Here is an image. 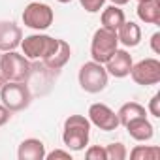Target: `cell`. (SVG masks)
Masks as SVG:
<instances>
[{
  "mask_svg": "<svg viewBox=\"0 0 160 160\" xmlns=\"http://www.w3.org/2000/svg\"><path fill=\"white\" fill-rule=\"evenodd\" d=\"M91 121L85 115H70L62 126V141L70 151H83L91 138Z\"/></svg>",
  "mask_w": 160,
  "mask_h": 160,
  "instance_id": "1",
  "label": "cell"
},
{
  "mask_svg": "<svg viewBox=\"0 0 160 160\" xmlns=\"http://www.w3.org/2000/svg\"><path fill=\"white\" fill-rule=\"evenodd\" d=\"M30 62L25 55L17 51H6L0 55V83L8 81H21L27 83L30 77Z\"/></svg>",
  "mask_w": 160,
  "mask_h": 160,
  "instance_id": "2",
  "label": "cell"
},
{
  "mask_svg": "<svg viewBox=\"0 0 160 160\" xmlns=\"http://www.w3.org/2000/svg\"><path fill=\"white\" fill-rule=\"evenodd\" d=\"M77 79H79V87H81L85 92L98 94V92H102L108 87L109 73H108V70H106L104 64L89 60V62H85L81 68H79Z\"/></svg>",
  "mask_w": 160,
  "mask_h": 160,
  "instance_id": "3",
  "label": "cell"
},
{
  "mask_svg": "<svg viewBox=\"0 0 160 160\" xmlns=\"http://www.w3.org/2000/svg\"><path fill=\"white\" fill-rule=\"evenodd\" d=\"M19 47L23 49V55L28 60H45L58 47V38H53V36L36 32V34L25 36L21 40V45Z\"/></svg>",
  "mask_w": 160,
  "mask_h": 160,
  "instance_id": "4",
  "label": "cell"
},
{
  "mask_svg": "<svg viewBox=\"0 0 160 160\" xmlns=\"http://www.w3.org/2000/svg\"><path fill=\"white\" fill-rule=\"evenodd\" d=\"M30 100H32V94L27 83L8 81V83H2V87H0V102L12 113L27 109L30 106Z\"/></svg>",
  "mask_w": 160,
  "mask_h": 160,
  "instance_id": "5",
  "label": "cell"
},
{
  "mask_svg": "<svg viewBox=\"0 0 160 160\" xmlns=\"http://www.w3.org/2000/svg\"><path fill=\"white\" fill-rule=\"evenodd\" d=\"M119 49V40H117V32L100 27L98 30H94L92 40H91V57L94 62L106 64L108 58Z\"/></svg>",
  "mask_w": 160,
  "mask_h": 160,
  "instance_id": "6",
  "label": "cell"
},
{
  "mask_svg": "<svg viewBox=\"0 0 160 160\" xmlns=\"http://www.w3.org/2000/svg\"><path fill=\"white\" fill-rule=\"evenodd\" d=\"M21 19H23V25H25V27L42 32V30H47V28L53 25L55 13H53V10H51L49 4H43V2H30V4H27V8L23 10Z\"/></svg>",
  "mask_w": 160,
  "mask_h": 160,
  "instance_id": "7",
  "label": "cell"
},
{
  "mask_svg": "<svg viewBox=\"0 0 160 160\" xmlns=\"http://www.w3.org/2000/svg\"><path fill=\"white\" fill-rule=\"evenodd\" d=\"M130 77L136 85L149 87L160 83V60L158 58H143L138 64H132Z\"/></svg>",
  "mask_w": 160,
  "mask_h": 160,
  "instance_id": "8",
  "label": "cell"
},
{
  "mask_svg": "<svg viewBox=\"0 0 160 160\" xmlns=\"http://www.w3.org/2000/svg\"><path fill=\"white\" fill-rule=\"evenodd\" d=\"M87 119L91 121V124H94L96 128L104 130V132H111V130H117L119 128V117L117 113L106 106V104H92L89 108V113H87Z\"/></svg>",
  "mask_w": 160,
  "mask_h": 160,
  "instance_id": "9",
  "label": "cell"
},
{
  "mask_svg": "<svg viewBox=\"0 0 160 160\" xmlns=\"http://www.w3.org/2000/svg\"><path fill=\"white\" fill-rule=\"evenodd\" d=\"M132 64H134L132 55H130L126 49H117V51L108 58V62H106L104 66H106V70H108L109 75H113V77H117V79H122V77H128V75H130Z\"/></svg>",
  "mask_w": 160,
  "mask_h": 160,
  "instance_id": "10",
  "label": "cell"
},
{
  "mask_svg": "<svg viewBox=\"0 0 160 160\" xmlns=\"http://www.w3.org/2000/svg\"><path fill=\"white\" fill-rule=\"evenodd\" d=\"M23 30L13 21H0V51H15L21 45Z\"/></svg>",
  "mask_w": 160,
  "mask_h": 160,
  "instance_id": "11",
  "label": "cell"
},
{
  "mask_svg": "<svg viewBox=\"0 0 160 160\" xmlns=\"http://www.w3.org/2000/svg\"><path fill=\"white\" fill-rule=\"evenodd\" d=\"M19 160H43L45 158V145L38 138H27L19 143L17 149Z\"/></svg>",
  "mask_w": 160,
  "mask_h": 160,
  "instance_id": "12",
  "label": "cell"
},
{
  "mask_svg": "<svg viewBox=\"0 0 160 160\" xmlns=\"http://www.w3.org/2000/svg\"><path fill=\"white\" fill-rule=\"evenodd\" d=\"M117 40L124 47H138L141 42V28L134 21H124L117 28Z\"/></svg>",
  "mask_w": 160,
  "mask_h": 160,
  "instance_id": "13",
  "label": "cell"
},
{
  "mask_svg": "<svg viewBox=\"0 0 160 160\" xmlns=\"http://www.w3.org/2000/svg\"><path fill=\"white\" fill-rule=\"evenodd\" d=\"M124 128L128 130L130 138L136 139V141H149V139H152V136H154V126L149 122L147 117L134 119V121H130Z\"/></svg>",
  "mask_w": 160,
  "mask_h": 160,
  "instance_id": "14",
  "label": "cell"
},
{
  "mask_svg": "<svg viewBox=\"0 0 160 160\" xmlns=\"http://www.w3.org/2000/svg\"><path fill=\"white\" fill-rule=\"evenodd\" d=\"M139 21H143L145 25H158L160 23V0H143L138 2V10H136Z\"/></svg>",
  "mask_w": 160,
  "mask_h": 160,
  "instance_id": "15",
  "label": "cell"
},
{
  "mask_svg": "<svg viewBox=\"0 0 160 160\" xmlns=\"http://www.w3.org/2000/svg\"><path fill=\"white\" fill-rule=\"evenodd\" d=\"M70 57H72V47H70V43L64 42V40H58V47L55 49L53 55H49V57L43 60V64H45V68H49V70H60V68L66 66V62L70 60Z\"/></svg>",
  "mask_w": 160,
  "mask_h": 160,
  "instance_id": "16",
  "label": "cell"
},
{
  "mask_svg": "<svg viewBox=\"0 0 160 160\" xmlns=\"http://www.w3.org/2000/svg\"><path fill=\"white\" fill-rule=\"evenodd\" d=\"M100 21H102V27L104 28H109V30H115L126 21L124 17V12L121 10V6H108V8H102V15H100Z\"/></svg>",
  "mask_w": 160,
  "mask_h": 160,
  "instance_id": "17",
  "label": "cell"
},
{
  "mask_svg": "<svg viewBox=\"0 0 160 160\" xmlns=\"http://www.w3.org/2000/svg\"><path fill=\"white\" fill-rule=\"evenodd\" d=\"M117 117H119V126H126L130 121L134 119H139V117H147V109L138 104V102H126L119 108L117 111Z\"/></svg>",
  "mask_w": 160,
  "mask_h": 160,
  "instance_id": "18",
  "label": "cell"
},
{
  "mask_svg": "<svg viewBox=\"0 0 160 160\" xmlns=\"http://www.w3.org/2000/svg\"><path fill=\"white\" fill-rule=\"evenodd\" d=\"M132 160H158L160 158V147L156 145H136L130 151Z\"/></svg>",
  "mask_w": 160,
  "mask_h": 160,
  "instance_id": "19",
  "label": "cell"
},
{
  "mask_svg": "<svg viewBox=\"0 0 160 160\" xmlns=\"http://www.w3.org/2000/svg\"><path fill=\"white\" fill-rule=\"evenodd\" d=\"M106 154H108V160H124L128 156V151L121 141H117V143H109L106 147Z\"/></svg>",
  "mask_w": 160,
  "mask_h": 160,
  "instance_id": "20",
  "label": "cell"
},
{
  "mask_svg": "<svg viewBox=\"0 0 160 160\" xmlns=\"http://www.w3.org/2000/svg\"><path fill=\"white\" fill-rule=\"evenodd\" d=\"M85 158H87V160H108L106 147H100V145H92V147H89L87 152H85Z\"/></svg>",
  "mask_w": 160,
  "mask_h": 160,
  "instance_id": "21",
  "label": "cell"
},
{
  "mask_svg": "<svg viewBox=\"0 0 160 160\" xmlns=\"http://www.w3.org/2000/svg\"><path fill=\"white\" fill-rule=\"evenodd\" d=\"M104 2L106 0H79V4L87 13H98L104 8Z\"/></svg>",
  "mask_w": 160,
  "mask_h": 160,
  "instance_id": "22",
  "label": "cell"
},
{
  "mask_svg": "<svg viewBox=\"0 0 160 160\" xmlns=\"http://www.w3.org/2000/svg\"><path fill=\"white\" fill-rule=\"evenodd\" d=\"M72 160V154L70 151H62V149H55L51 152H45V158L43 160Z\"/></svg>",
  "mask_w": 160,
  "mask_h": 160,
  "instance_id": "23",
  "label": "cell"
},
{
  "mask_svg": "<svg viewBox=\"0 0 160 160\" xmlns=\"http://www.w3.org/2000/svg\"><path fill=\"white\" fill-rule=\"evenodd\" d=\"M147 111L152 115V117H156V119H160V94H154L151 100H149V106H147Z\"/></svg>",
  "mask_w": 160,
  "mask_h": 160,
  "instance_id": "24",
  "label": "cell"
},
{
  "mask_svg": "<svg viewBox=\"0 0 160 160\" xmlns=\"http://www.w3.org/2000/svg\"><path fill=\"white\" fill-rule=\"evenodd\" d=\"M10 119H12V111H10L2 102H0V126H4Z\"/></svg>",
  "mask_w": 160,
  "mask_h": 160,
  "instance_id": "25",
  "label": "cell"
},
{
  "mask_svg": "<svg viewBox=\"0 0 160 160\" xmlns=\"http://www.w3.org/2000/svg\"><path fill=\"white\" fill-rule=\"evenodd\" d=\"M151 49H152V53L160 55V32H154L151 36Z\"/></svg>",
  "mask_w": 160,
  "mask_h": 160,
  "instance_id": "26",
  "label": "cell"
},
{
  "mask_svg": "<svg viewBox=\"0 0 160 160\" xmlns=\"http://www.w3.org/2000/svg\"><path fill=\"white\" fill-rule=\"evenodd\" d=\"M109 2H111L113 6H124V4L130 2V0H109Z\"/></svg>",
  "mask_w": 160,
  "mask_h": 160,
  "instance_id": "27",
  "label": "cell"
},
{
  "mask_svg": "<svg viewBox=\"0 0 160 160\" xmlns=\"http://www.w3.org/2000/svg\"><path fill=\"white\" fill-rule=\"evenodd\" d=\"M57 2H60V4H68V2H72V0H57Z\"/></svg>",
  "mask_w": 160,
  "mask_h": 160,
  "instance_id": "28",
  "label": "cell"
},
{
  "mask_svg": "<svg viewBox=\"0 0 160 160\" xmlns=\"http://www.w3.org/2000/svg\"><path fill=\"white\" fill-rule=\"evenodd\" d=\"M138 2H143V0H138Z\"/></svg>",
  "mask_w": 160,
  "mask_h": 160,
  "instance_id": "29",
  "label": "cell"
},
{
  "mask_svg": "<svg viewBox=\"0 0 160 160\" xmlns=\"http://www.w3.org/2000/svg\"><path fill=\"white\" fill-rule=\"evenodd\" d=\"M0 85H2V83H0Z\"/></svg>",
  "mask_w": 160,
  "mask_h": 160,
  "instance_id": "30",
  "label": "cell"
}]
</instances>
